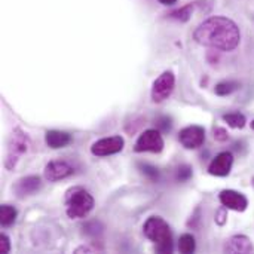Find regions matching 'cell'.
<instances>
[{
    "mask_svg": "<svg viewBox=\"0 0 254 254\" xmlns=\"http://www.w3.org/2000/svg\"><path fill=\"white\" fill-rule=\"evenodd\" d=\"M223 121L231 127V128H235V129H241L246 127V116L243 113H228V115H223Z\"/></svg>",
    "mask_w": 254,
    "mask_h": 254,
    "instance_id": "18",
    "label": "cell"
},
{
    "mask_svg": "<svg viewBox=\"0 0 254 254\" xmlns=\"http://www.w3.org/2000/svg\"><path fill=\"white\" fill-rule=\"evenodd\" d=\"M234 165V156L231 152H222L219 153L210 164L208 173L216 177H226Z\"/></svg>",
    "mask_w": 254,
    "mask_h": 254,
    "instance_id": "11",
    "label": "cell"
},
{
    "mask_svg": "<svg viewBox=\"0 0 254 254\" xmlns=\"http://www.w3.org/2000/svg\"><path fill=\"white\" fill-rule=\"evenodd\" d=\"M73 173H74V170L70 164H67L64 161H52L45 167L43 176L48 182H58V180L70 177Z\"/></svg>",
    "mask_w": 254,
    "mask_h": 254,
    "instance_id": "10",
    "label": "cell"
},
{
    "mask_svg": "<svg viewBox=\"0 0 254 254\" xmlns=\"http://www.w3.org/2000/svg\"><path fill=\"white\" fill-rule=\"evenodd\" d=\"M141 167V171H143V174H146L149 179H152V180H158V170L155 168V167H152V165H147V164H141L140 165Z\"/></svg>",
    "mask_w": 254,
    "mask_h": 254,
    "instance_id": "21",
    "label": "cell"
},
{
    "mask_svg": "<svg viewBox=\"0 0 254 254\" xmlns=\"http://www.w3.org/2000/svg\"><path fill=\"white\" fill-rule=\"evenodd\" d=\"M10 252V241H9V237L1 234L0 235V253L6 254Z\"/></svg>",
    "mask_w": 254,
    "mask_h": 254,
    "instance_id": "23",
    "label": "cell"
},
{
    "mask_svg": "<svg viewBox=\"0 0 254 254\" xmlns=\"http://www.w3.org/2000/svg\"><path fill=\"white\" fill-rule=\"evenodd\" d=\"M177 0H159V3H162V4H165V6H170V4H174Z\"/></svg>",
    "mask_w": 254,
    "mask_h": 254,
    "instance_id": "26",
    "label": "cell"
},
{
    "mask_svg": "<svg viewBox=\"0 0 254 254\" xmlns=\"http://www.w3.org/2000/svg\"><path fill=\"white\" fill-rule=\"evenodd\" d=\"M143 232L152 243L156 244L158 253H171L173 252L171 229L162 217H159V216L149 217L143 226Z\"/></svg>",
    "mask_w": 254,
    "mask_h": 254,
    "instance_id": "2",
    "label": "cell"
},
{
    "mask_svg": "<svg viewBox=\"0 0 254 254\" xmlns=\"http://www.w3.org/2000/svg\"><path fill=\"white\" fill-rule=\"evenodd\" d=\"M190 177H192V168H190V167L183 165V167L179 168V171H177V179H179L180 182H188Z\"/></svg>",
    "mask_w": 254,
    "mask_h": 254,
    "instance_id": "20",
    "label": "cell"
},
{
    "mask_svg": "<svg viewBox=\"0 0 254 254\" xmlns=\"http://www.w3.org/2000/svg\"><path fill=\"white\" fill-rule=\"evenodd\" d=\"M214 138L217 140V141H226L228 138H229V132L225 129V128H222V127H216L214 128Z\"/></svg>",
    "mask_w": 254,
    "mask_h": 254,
    "instance_id": "22",
    "label": "cell"
},
{
    "mask_svg": "<svg viewBox=\"0 0 254 254\" xmlns=\"http://www.w3.org/2000/svg\"><path fill=\"white\" fill-rule=\"evenodd\" d=\"M196 43L223 52H231L238 48L241 33L238 25L226 16H211L201 22L193 33Z\"/></svg>",
    "mask_w": 254,
    "mask_h": 254,
    "instance_id": "1",
    "label": "cell"
},
{
    "mask_svg": "<svg viewBox=\"0 0 254 254\" xmlns=\"http://www.w3.org/2000/svg\"><path fill=\"white\" fill-rule=\"evenodd\" d=\"M164 149V138L158 129H146L143 134L135 141L134 150L137 153L143 152H152V153H159Z\"/></svg>",
    "mask_w": 254,
    "mask_h": 254,
    "instance_id": "5",
    "label": "cell"
},
{
    "mask_svg": "<svg viewBox=\"0 0 254 254\" xmlns=\"http://www.w3.org/2000/svg\"><path fill=\"white\" fill-rule=\"evenodd\" d=\"M94 208L92 195L80 188L74 186L65 193V213L70 219H85Z\"/></svg>",
    "mask_w": 254,
    "mask_h": 254,
    "instance_id": "3",
    "label": "cell"
},
{
    "mask_svg": "<svg viewBox=\"0 0 254 254\" xmlns=\"http://www.w3.org/2000/svg\"><path fill=\"white\" fill-rule=\"evenodd\" d=\"M179 140L182 143L183 147L186 149H198L204 144L205 141V129L199 125H190L186 127L180 131L179 134Z\"/></svg>",
    "mask_w": 254,
    "mask_h": 254,
    "instance_id": "8",
    "label": "cell"
},
{
    "mask_svg": "<svg viewBox=\"0 0 254 254\" xmlns=\"http://www.w3.org/2000/svg\"><path fill=\"white\" fill-rule=\"evenodd\" d=\"M16 216H18V211L15 207L7 205V204H3L0 207V223H1V226L7 228V226L13 225L16 220Z\"/></svg>",
    "mask_w": 254,
    "mask_h": 254,
    "instance_id": "15",
    "label": "cell"
},
{
    "mask_svg": "<svg viewBox=\"0 0 254 254\" xmlns=\"http://www.w3.org/2000/svg\"><path fill=\"white\" fill-rule=\"evenodd\" d=\"M228 208L226 207H223V208H220L217 213H216V223L219 225V226H223L225 223H226V220H228V211H226Z\"/></svg>",
    "mask_w": 254,
    "mask_h": 254,
    "instance_id": "24",
    "label": "cell"
},
{
    "mask_svg": "<svg viewBox=\"0 0 254 254\" xmlns=\"http://www.w3.org/2000/svg\"><path fill=\"white\" fill-rule=\"evenodd\" d=\"M71 135L64 131L58 129H51L45 134V141L51 149H63L71 143Z\"/></svg>",
    "mask_w": 254,
    "mask_h": 254,
    "instance_id": "14",
    "label": "cell"
},
{
    "mask_svg": "<svg viewBox=\"0 0 254 254\" xmlns=\"http://www.w3.org/2000/svg\"><path fill=\"white\" fill-rule=\"evenodd\" d=\"M252 129L254 131V121H252Z\"/></svg>",
    "mask_w": 254,
    "mask_h": 254,
    "instance_id": "27",
    "label": "cell"
},
{
    "mask_svg": "<svg viewBox=\"0 0 254 254\" xmlns=\"http://www.w3.org/2000/svg\"><path fill=\"white\" fill-rule=\"evenodd\" d=\"M179 250L183 254H190L196 250V241L195 237L190 234H183L179 240Z\"/></svg>",
    "mask_w": 254,
    "mask_h": 254,
    "instance_id": "16",
    "label": "cell"
},
{
    "mask_svg": "<svg viewBox=\"0 0 254 254\" xmlns=\"http://www.w3.org/2000/svg\"><path fill=\"white\" fill-rule=\"evenodd\" d=\"M28 146H30L28 135L21 128H15L7 141V150H6V159H4L6 170H13L16 167L19 158L28 150Z\"/></svg>",
    "mask_w": 254,
    "mask_h": 254,
    "instance_id": "4",
    "label": "cell"
},
{
    "mask_svg": "<svg viewBox=\"0 0 254 254\" xmlns=\"http://www.w3.org/2000/svg\"><path fill=\"white\" fill-rule=\"evenodd\" d=\"M219 199H220L222 205L226 207L228 210L243 213L249 207V199L241 192H237V190H232V189L222 190L220 195H219Z\"/></svg>",
    "mask_w": 254,
    "mask_h": 254,
    "instance_id": "9",
    "label": "cell"
},
{
    "mask_svg": "<svg viewBox=\"0 0 254 254\" xmlns=\"http://www.w3.org/2000/svg\"><path fill=\"white\" fill-rule=\"evenodd\" d=\"M192 15V6H185L179 10H174L171 13V18L174 19H180V21H188Z\"/></svg>",
    "mask_w": 254,
    "mask_h": 254,
    "instance_id": "19",
    "label": "cell"
},
{
    "mask_svg": "<svg viewBox=\"0 0 254 254\" xmlns=\"http://www.w3.org/2000/svg\"><path fill=\"white\" fill-rule=\"evenodd\" d=\"M40 188H42V180L39 176H27L15 183L13 190L18 198H25L28 195H34Z\"/></svg>",
    "mask_w": 254,
    "mask_h": 254,
    "instance_id": "13",
    "label": "cell"
},
{
    "mask_svg": "<svg viewBox=\"0 0 254 254\" xmlns=\"http://www.w3.org/2000/svg\"><path fill=\"white\" fill-rule=\"evenodd\" d=\"M223 252L229 254H250L254 252V247L249 237L234 235L225 243Z\"/></svg>",
    "mask_w": 254,
    "mask_h": 254,
    "instance_id": "12",
    "label": "cell"
},
{
    "mask_svg": "<svg viewBox=\"0 0 254 254\" xmlns=\"http://www.w3.org/2000/svg\"><path fill=\"white\" fill-rule=\"evenodd\" d=\"M125 146V140L121 135H113V137H106L101 140H97L91 146V153L94 156H110L115 153L122 152Z\"/></svg>",
    "mask_w": 254,
    "mask_h": 254,
    "instance_id": "7",
    "label": "cell"
},
{
    "mask_svg": "<svg viewBox=\"0 0 254 254\" xmlns=\"http://www.w3.org/2000/svg\"><path fill=\"white\" fill-rule=\"evenodd\" d=\"M74 253H95V249H92V247H89V246H80V247H77V249L74 250Z\"/></svg>",
    "mask_w": 254,
    "mask_h": 254,
    "instance_id": "25",
    "label": "cell"
},
{
    "mask_svg": "<svg viewBox=\"0 0 254 254\" xmlns=\"http://www.w3.org/2000/svg\"><path fill=\"white\" fill-rule=\"evenodd\" d=\"M237 89H240V83L235 82V80H223V82H220V83L216 85V94L220 95V97L231 95Z\"/></svg>",
    "mask_w": 254,
    "mask_h": 254,
    "instance_id": "17",
    "label": "cell"
},
{
    "mask_svg": "<svg viewBox=\"0 0 254 254\" xmlns=\"http://www.w3.org/2000/svg\"><path fill=\"white\" fill-rule=\"evenodd\" d=\"M176 85V77L173 71H164L152 86V100L155 103H162L165 101L174 91Z\"/></svg>",
    "mask_w": 254,
    "mask_h": 254,
    "instance_id": "6",
    "label": "cell"
}]
</instances>
